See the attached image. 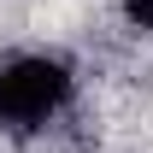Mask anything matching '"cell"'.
<instances>
[{
  "label": "cell",
  "mask_w": 153,
  "mask_h": 153,
  "mask_svg": "<svg viewBox=\"0 0 153 153\" xmlns=\"http://www.w3.org/2000/svg\"><path fill=\"white\" fill-rule=\"evenodd\" d=\"M71 100V71L47 53H24L0 65V124L6 130H41Z\"/></svg>",
  "instance_id": "6da1fadb"
},
{
  "label": "cell",
  "mask_w": 153,
  "mask_h": 153,
  "mask_svg": "<svg viewBox=\"0 0 153 153\" xmlns=\"http://www.w3.org/2000/svg\"><path fill=\"white\" fill-rule=\"evenodd\" d=\"M124 12H130V18L147 30V24H153V0H124Z\"/></svg>",
  "instance_id": "7a4b0ae2"
},
{
  "label": "cell",
  "mask_w": 153,
  "mask_h": 153,
  "mask_svg": "<svg viewBox=\"0 0 153 153\" xmlns=\"http://www.w3.org/2000/svg\"><path fill=\"white\" fill-rule=\"evenodd\" d=\"M147 30H153V24H147Z\"/></svg>",
  "instance_id": "3957f363"
}]
</instances>
